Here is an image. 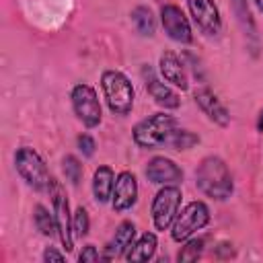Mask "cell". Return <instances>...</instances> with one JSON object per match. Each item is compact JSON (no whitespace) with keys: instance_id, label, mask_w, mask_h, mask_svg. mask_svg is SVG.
Listing matches in <instances>:
<instances>
[{"instance_id":"obj_1","label":"cell","mask_w":263,"mask_h":263,"mask_svg":"<svg viewBox=\"0 0 263 263\" xmlns=\"http://www.w3.org/2000/svg\"><path fill=\"white\" fill-rule=\"evenodd\" d=\"M195 187L210 199L226 201L234 191V181L224 158L216 154L203 156L195 168Z\"/></svg>"},{"instance_id":"obj_2","label":"cell","mask_w":263,"mask_h":263,"mask_svg":"<svg viewBox=\"0 0 263 263\" xmlns=\"http://www.w3.org/2000/svg\"><path fill=\"white\" fill-rule=\"evenodd\" d=\"M177 129H179L177 117L162 111V113H154L138 121L132 129V140L138 148L156 150V148L171 146V140Z\"/></svg>"},{"instance_id":"obj_3","label":"cell","mask_w":263,"mask_h":263,"mask_svg":"<svg viewBox=\"0 0 263 263\" xmlns=\"http://www.w3.org/2000/svg\"><path fill=\"white\" fill-rule=\"evenodd\" d=\"M101 88H103L105 103L113 115L125 117L132 113L136 90L132 80L121 70H105L101 74Z\"/></svg>"},{"instance_id":"obj_4","label":"cell","mask_w":263,"mask_h":263,"mask_svg":"<svg viewBox=\"0 0 263 263\" xmlns=\"http://www.w3.org/2000/svg\"><path fill=\"white\" fill-rule=\"evenodd\" d=\"M14 168L21 175V179L35 191H49L51 175L47 171L45 160L37 150L31 146H21L14 152Z\"/></svg>"},{"instance_id":"obj_5","label":"cell","mask_w":263,"mask_h":263,"mask_svg":"<svg viewBox=\"0 0 263 263\" xmlns=\"http://www.w3.org/2000/svg\"><path fill=\"white\" fill-rule=\"evenodd\" d=\"M70 101H72V111L74 115L78 117V121L92 129V127H99L101 121H103V109H101V101H99V95L97 90L86 84V82H78L72 86V92H70Z\"/></svg>"},{"instance_id":"obj_6","label":"cell","mask_w":263,"mask_h":263,"mask_svg":"<svg viewBox=\"0 0 263 263\" xmlns=\"http://www.w3.org/2000/svg\"><path fill=\"white\" fill-rule=\"evenodd\" d=\"M210 208L203 201H189L183 210H179L173 226H171V236L175 242H185L191 238L197 230L205 228L210 224Z\"/></svg>"},{"instance_id":"obj_7","label":"cell","mask_w":263,"mask_h":263,"mask_svg":"<svg viewBox=\"0 0 263 263\" xmlns=\"http://www.w3.org/2000/svg\"><path fill=\"white\" fill-rule=\"evenodd\" d=\"M181 189L177 185H162L150 205V214H152V224L156 230H168L181 210Z\"/></svg>"},{"instance_id":"obj_8","label":"cell","mask_w":263,"mask_h":263,"mask_svg":"<svg viewBox=\"0 0 263 263\" xmlns=\"http://www.w3.org/2000/svg\"><path fill=\"white\" fill-rule=\"evenodd\" d=\"M49 195H51V205H53V216H55V224H58V238L62 242V247L68 251L74 249V228H72V214H70V203H68V195L62 187V183L58 179L51 177L49 183Z\"/></svg>"},{"instance_id":"obj_9","label":"cell","mask_w":263,"mask_h":263,"mask_svg":"<svg viewBox=\"0 0 263 263\" xmlns=\"http://www.w3.org/2000/svg\"><path fill=\"white\" fill-rule=\"evenodd\" d=\"M185 2L193 23L205 37H218L222 33V16L214 0H185Z\"/></svg>"},{"instance_id":"obj_10","label":"cell","mask_w":263,"mask_h":263,"mask_svg":"<svg viewBox=\"0 0 263 263\" xmlns=\"http://www.w3.org/2000/svg\"><path fill=\"white\" fill-rule=\"evenodd\" d=\"M160 25H162L164 33L173 41H177L181 45H189L193 41V31H191L189 18L177 4H162V8H160Z\"/></svg>"},{"instance_id":"obj_11","label":"cell","mask_w":263,"mask_h":263,"mask_svg":"<svg viewBox=\"0 0 263 263\" xmlns=\"http://www.w3.org/2000/svg\"><path fill=\"white\" fill-rule=\"evenodd\" d=\"M140 74H142L146 92L154 99L156 105H160V107H164V109H179V105H181L179 95H177L168 84H164V82L156 76V72H154L152 66L144 64L142 70H140Z\"/></svg>"},{"instance_id":"obj_12","label":"cell","mask_w":263,"mask_h":263,"mask_svg":"<svg viewBox=\"0 0 263 263\" xmlns=\"http://www.w3.org/2000/svg\"><path fill=\"white\" fill-rule=\"evenodd\" d=\"M138 201V179L134 173L129 171H121L115 177V187H113V195H111V208L113 212L121 214L127 212L136 205Z\"/></svg>"},{"instance_id":"obj_13","label":"cell","mask_w":263,"mask_h":263,"mask_svg":"<svg viewBox=\"0 0 263 263\" xmlns=\"http://www.w3.org/2000/svg\"><path fill=\"white\" fill-rule=\"evenodd\" d=\"M144 173H146V179L150 183L160 185V187L162 185H179L183 181L181 166L175 160L166 158V156H154V158H150Z\"/></svg>"},{"instance_id":"obj_14","label":"cell","mask_w":263,"mask_h":263,"mask_svg":"<svg viewBox=\"0 0 263 263\" xmlns=\"http://www.w3.org/2000/svg\"><path fill=\"white\" fill-rule=\"evenodd\" d=\"M193 99H195V105L201 109V113H203L210 121H214V123L220 125V127H228V125H230V113H228V109L222 105V101H220L208 86L195 88Z\"/></svg>"},{"instance_id":"obj_15","label":"cell","mask_w":263,"mask_h":263,"mask_svg":"<svg viewBox=\"0 0 263 263\" xmlns=\"http://www.w3.org/2000/svg\"><path fill=\"white\" fill-rule=\"evenodd\" d=\"M158 72L160 76L164 78V82L181 88V90H187L189 88V76H187V70H185V64L183 60L171 51V49H164L158 58Z\"/></svg>"},{"instance_id":"obj_16","label":"cell","mask_w":263,"mask_h":263,"mask_svg":"<svg viewBox=\"0 0 263 263\" xmlns=\"http://www.w3.org/2000/svg\"><path fill=\"white\" fill-rule=\"evenodd\" d=\"M134 240H136V224L132 220H123L115 228V234L111 236V240L107 242L103 259L111 261V259L125 257V253L129 251V247L134 245Z\"/></svg>"},{"instance_id":"obj_17","label":"cell","mask_w":263,"mask_h":263,"mask_svg":"<svg viewBox=\"0 0 263 263\" xmlns=\"http://www.w3.org/2000/svg\"><path fill=\"white\" fill-rule=\"evenodd\" d=\"M230 6H232L234 21H236L238 29L242 31V35L247 39V45L253 49V53H257V49H259V33H257V23L253 18L249 2L247 0H230Z\"/></svg>"},{"instance_id":"obj_18","label":"cell","mask_w":263,"mask_h":263,"mask_svg":"<svg viewBox=\"0 0 263 263\" xmlns=\"http://www.w3.org/2000/svg\"><path fill=\"white\" fill-rule=\"evenodd\" d=\"M115 187V173L109 164H101L92 173V197L97 203H107L111 201Z\"/></svg>"},{"instance_id":"obj_19","label":"cell","mask_w":263,"mask_h":263,"mask_svg":"<svg viewBox=\"0 0 263 263\" xmlns=\"http://www.w3.org/2000/svg\"><path fill=\"white\" fill-rule=\"evenodd\" d=\"M158 249V238L154 232H144L140 238L134 240L129 251L125 253L127 261H150Z\"/></svg>"},{"instance_id":"obj_20","label":"cell","mask_w":263,"mask_h":263,"mask_svg":"<svg viewBox=\"0 0 263 263\" xmlns=\"http://www.w3.org/2000/svg\"><path fill=\"white\" fill-rule=\"evenodd\" d=\"M129 18H132L136 31H138L142 37H152V35H154V31H156V18H154V12H152L148 6H144V4L136 6V8L129 12Z\"/></svg>"},{"instance_id":"obj_21","label":"cell","mask_w":263,"mask_h":263,"mask_svg":"<svg viewBox=\"0 0 263 263\" xmlns=\"http://www.w3.org/2000/svg\"><path fill=\"white\" fill-rule=\"evenodd\" d=\"M33 222H35L37 230H39L43 236H47V238L58 236V224H55L53 210L49 212L43 203H37V205L33 208Z\"/></svg>"},{"instance_id":"obj_22","label":"cell","mask_w":263,"mask_h":263,"mask_svg":"<svg viewBox=\"0 0 263 263\" xmlns=\"http://www.w3.org/2000/svg\"><path fill=\"white\" fill-rule=\"evenodd\" d=\"M62 171H64V175H66V179L72 183V185H78L80 183V179H82V162L74 156V154H66L64 158H62Z\"/></svg>"},{"instance_id":"obj_23","label":"cell","mask_w":263,"mask_h":263,"mask_svg":"<svg viewBox=\"0 0 263 263\" xmlns=\"http://www.w3.org/2000/svg\"><path fill=\"white\" fill-rule=\"evenodd\" d=\"M195 144H199V136L197 134H193V132H189V129H183V127H179L177 132H175V136H173V140H171V146L168 148H173V150H189V148H193Z\"/></svg>"},{"instance_id":"obj_24","label":"cell","mask_w":263,"mask_h":263,"mask_svg":"<svg viewBox=\"0 0 263 263\" xmlns=\"http://www.w3.org/2000/svg\"><path fill=\"white\" fill-rule=\"evenodd\" d=\"M201 253H203V240L201 238H187L185 247L179 251L177 259L179 261H195L201 257Z\"/></svg>"},{"instance_id":"obj_25","label":"cell","mask_w":263,"mask_h":263,"mask_svg":"<svg viewBox=\"0 0 263 263\" xmlns=\"http://www.w3.org/2000/svg\"><path fill=\"white\" fill-rule=\"evenodd\" d=\"M72 228H74V236H80V238L86 236L90 230V218L82 205L76 208V212L72 214Z\"/></svg>"},{"instance_id":"obj_26","label":"cell","mask_w":263,"mask_h":263,"mask_svg":"<svg viewBox=\"0 0 263 263\" xmlns=\"http://www.w3.org/2000/svg\"><path fill=\"white\" fill-rule=\"evenodd\" d=\"M76 146L82 152V156H86V158H90L95 154V150H97V142H95V138L90 134H80L76 138Z\"/></svg>"},{"instance_id":"obj_27","label":"cell","mask_w":263,"mask_h":263,"mask_svg":"<svg viewBox=\"0 0 263 263\" xmlns=\"http://www.w3.org/2000/svg\"><path fill=\"white\" fill-rule=\"evenodd\" d=\"M99 259H103V257L99 255V251H97L95 245H86V247L78 253V261H80V263H86V261H99Z\"/></svg>"},{"instance_id":"obj_28","label":"cell","mask_w":263,"mask_h":263,"mask_svg":"<svg viewBox=\"0 0 263 263\" xmlns=\"http://www.w3.org/2000/svg\"><path fill=\"white\" fill-rule=\"evenodd\" d=\"M64 259H66V255L55 251V247H47L43 251V261H64Z\"/></svg>"},{"instance_id":"obj_29","label":"cell","mask_w":263,"mask_h":263,"mask_svg":"<svg viewBox=\"0 0 263 263\" xmlns=\"http://www.w3.org/2000/svg\"><path fill=\"white\" fill-rule=\"evenodd\" d=\"M257 132H263V109H261L259 119H257Z\"/></svg>"},{"instance_id":"obj_30","label":"cell","mask_w":263,"mask_h":263,"mask_svg":"<svg viewBox=\"0 0 263 263\" xmlns=\"http://www.w3.org/2000/svg\"><path fill=\"white\" fill-rule=\"evenodd\" d=\"M253 2H255V6H257V10H259V12L263 14V0H253Z\"/></svg>"}]
</instances>
